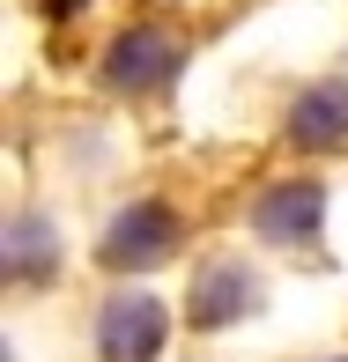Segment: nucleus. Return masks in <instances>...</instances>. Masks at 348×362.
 Masks as SVG:
<instances>
[{"label":"nucleus","mask_w":348,"mask_h":362,"mask_svg":"<svg viewBox=\"0 0 348 362\" xmlns=\"http://www.w3.org/2000/svg\"><path fill=\"white\" fill-rule=\"evenodd\" d=\"M186 30L163 23V15H141V23H119L104 37V52H96V89L119 96V104H148V96H163L186 67Z\"/></svg>","instance_id":"1"},{"label":"nucleus","mask_w":348,"mask_h":362,"mask_svg":"<svg viewBox=\"0 0 348 362\" xmlns=\"http://www.w3.org/2000/svg\"><path fill=\"white\" fill-rule=\"evenodd\" d=\"M178 252H186V215H178L171 200H156V192L126 200L119 215L96 229V267H104V274H119V281L171 267Z\"/></svg>","instance_id":"2"},{"label":"nucleus","mask_w":348,"mask_h":362,"mask_svg":"<svg viewBox=\"0 0 348 362\" xmlns=\"http://www.w3.org/2000/svg\"><path fill=\"white\" fill-rule=\"evenodd\" d=\"M259 303H267V281H259L252 259H237V252L193 259V281H186V325L193 333H230V325H245Z\"/></svg>","instance_id":"3"},{"label":"nucleus","mask_w":348,"mask_h":362,"mask_svg":"<svg viewBox=\"0 0 348 362\" xmlns=\"http://www.w3.org/2000/svg\"><path fill=\"white\" fill-rule=\"evenodd\" d=\"M245 229L274 252H311L326 229V185L311 170H289V177H267V185L245 200Z\"/></svg>","instance_id":"4"},{"label":"nucleus","mask_w":348,"mask_h":362,"mask_svg":"<svg viewBox=\"0 0 348 362\" xmlns=\"http://www.w3.org/2000/svg\"><path fill=\"white\" fill-rule=\"evenodd\" d=\"M171 348V303L119 281L96 303V362H163Z\"/></svg>","instance_id":"5"},{"label":"nucleus","mask_w":348,"mask_h":362,"mask_svg":"<svg viewBox=\"0 0 348 362\" xmlns=\"http://www.w3.org/2000/svg\"><path fill=\"white\" fill-rule=\"evenodd\" d=\"M281 148L304 156V163L348 148V74H319V81H304V89L289 96V111H281Z\"/></svg>","instance_id":"6"},{"label":"nucleus","mask_w":348,"mask_h":362,"mask_svg":"<svg viewBox=\"0 0 348 362\" xmlns=\"http://www.w3.org/2000/svg\"><path fill=\"white\" fill-rule=\"evenodd\" d=\"M52 267H60L52 222H45V215H15V222H8V281L45 288V281H52Z\"/></svg>","instance_id":"7"},{"label":"nucleus","mask_w":348,"mask_h":362,"mask_svg":"<svg viewBox=\"0 0 348 362\" xmlns=\"http://www.w3.org/2000/svg\"><path fill=\"white\" fill-rule=\"evenodd\" d=\"M326 362H348V355H326Z\"/></svg>","instance_id":"8"}]
</instances>
